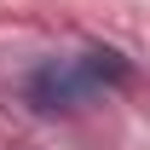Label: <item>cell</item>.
I'll use <instances>...</instances> for the list:
<instances>
[{
    "label": "cell",
    "mask_w": 150,
    "mask_h": 150,
    "mask_svg": "<svg viewBox=\"0 0 150 150\" xmlns=\"http://www.w3.org/2000/svg\"><path fill=\"white\" fill-rule=\"evenodd\" d=\"M87 87H93L87 69H69V64L58 69V64H46V69L29 81V98H35L40 110H69L75 98H87Z\"/></svg>",
    "instance_id": "cell-1"
}]
</instances>
